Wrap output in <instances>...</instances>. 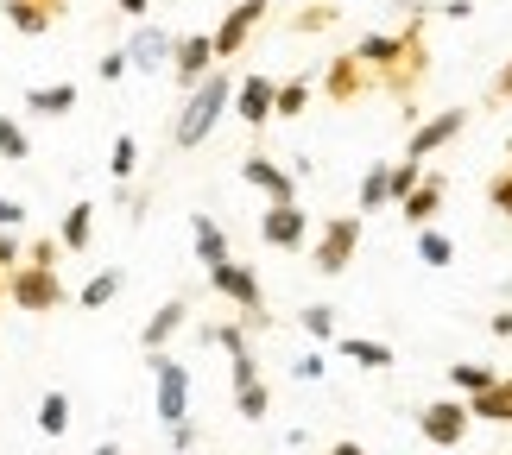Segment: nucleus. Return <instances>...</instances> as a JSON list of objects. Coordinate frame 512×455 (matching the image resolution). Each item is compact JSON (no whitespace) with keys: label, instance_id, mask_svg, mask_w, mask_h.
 <instances>
[{"label":"nucleus","instance_id":"f257e3e1","mask_svg":"<svg viewBox=\"0 0 512 455\" xmlns=\"http://www.w3.org/2000/svg\"><path fill=\"white\" fill-rule=\"evenodd\" d=\"M57 234L51 241H32L26 247V260H19L13 272H7V304L13 310H32V316H45V310H64V279H57Z\"/></svg>","mask_w":512,"mask_h":455},{"label":"nucleus","instance_id":"f03ea898","mask_svg":"<svg viewBox=\"0 0 512 455\" xmlns=\"http://www.w3.org/2000/svg\"><path fill=\"white\" fill-rule=\"evenodd\" d=\"M228 108H234V76H228V70H209L203 83L184 95V108H177L171 146H177V152H196L215 127H222V114H228Z\"/></svg>","mask_w":512,"mask_h":455},{"label":"nucleus","instance_id":"7ed1b4c3","mask_svg":"<svg viewBox=\"0 0 512 455\" xmlns=\"http://www.w3.org/2000/svg\"><path fill=\"white\" fill-rule=\"evenodd\" d=\"M209 291L241 310V316H247V329H266V285H260V272H253V266L222 260V266L209 272Z\"/></svg>","mask_w":512,"mask_h":455},{"label":"nucleus","instance_id":"20e7f679","mask_svg":"<svg viewBox=\"0 0 512 455\" xmlns=\"http://www.w3.org/2000/svg\"><path fill=\"white\" fill-rule=\"evenodd\" d=\"M361 234H367L361 215H336V222H323L317 241H310V272H323V279L348 272V260L361 253Z\"/></svg>","mask_w":512,"mask_h":455},{"label":"nucleus","instance_id":"39448f33","mask_svg":"<svg viewBox=\"0 0 512 455\" xmlns=\"http://www.w3.org/2000/svg\"><path fill=\"white\" fill-rule=\"evenodd\" d=\"M152 405H159L165 430L190 418V367L177 354H152Z\"/></svg>","mask_w":512,"mask_h":455},{"label":"nucleus","instance_id":"423d86ee","mask_svg":"<svg viewBox=\"0 0 512 455\" xmlns=\"http://www.w3.org/2000/svg\"><path fill=\"white\" fill-rule=\"evenodd\" d=\"M272 95H279V83H272L266 70H247L241 83H234V121H241L247 133H266V121H272Z\"/></svg>","mask_w":512,"mask_h":455},{"label":"nucleus","instance_id":"0eeeda50","mask_svg":"<svg viewBox=\"0 0 512 455\" xmlns=\"http://www.w3.org/2000/svg\"><path fill=\"white\" fill-rule=\"evenodd\" d=\"M209 70H215V38H209V32H177V45H171V76H177V89L190 95Z\"/></svg>","mask_w":512,"mask_h":455},{"label":"nucleus","instance_id":"6e6552de","mask_svg":"<svg viewBox=\"0 0 512 455\" xmlns=\"http://www.w3.org/2000/svg\"><path fill=\"white\" fill-rule=\"evenodd\" d=\"M266 7H272V0H234V7H228V19H222V26L209 32V38H215V64H228V57H241V45L253 38V26L266 19Z\"/></svg>","mask_w":512,"mask_h":455},{"label":"nucleus","instance_id":"1a4fd4ad","mask_svg":"<svg viewBox=\"0 0 512 455\" xmlns=\"http://www.w3.org/2000/svg\"><path fill=\"white\" fill-rule=\"evenodd\" d=\"M171 45L177 38L165 32V26H152V19H140L133 26V38H127V70H140V76H159V70H171Z\"/></svg>","mask_w":512,"mask_h":455},{"label":"nucleus","instance_id":"9d476101","mask_svg":"<svg viewBox=\"0 0 512 455\" xmlns=\"http://www.w3.org/2000/svg\"><path fill=\"white\" fill-rule=\"evenodd\" d=\"M260 241L266 247H285V253H304L310 247V215L298 203H272L260 215Z\"/></svg>","mask_w":512,"mask_h":455},{"label":"nucleus","instance_id":"9b49d317","mask_svg":"<svg viewBox=\"0 0 512 455\" xmlns=\"http://www.w3.org/2000/svg\"><path fill=\"white\" fill-rule=\"evenodd\" d=\"M468 405L462 399H437V405H424L418 411V430H424V443H437V449H456L462 437H468Z\"/></svg>","mask_w":512,"mask_h":455},{"label":"nucleus","instance_id":"f8f14e48","mask_svg":"<svg viewBox=\"0 0 512 455\" xmlns=\"http://www.w3.org/2000/svg\"><path fill=\"white\" fill-rule=\"evenodd\" d=\"M241 177L253 190H266V203H298V177H291L279 158H266V152H247L241 158Z\"/></svg>","mask_w":512,"mask_h":455},{"label":"nucleus","instance_id":"ddd939ff","mask_svg":"<svg viewBox=\"0 0 512 455\" xmlns=\"http://www.w3.org/2000/svg\"><path fill=\"white\" fill-rule=\"evenodd\" d=\"M468 127V108H443L437 114V121H424V127H411V140H405V158H411V165H424V158L430 152H437V146H449V140H456V133Z\"/></svg>","mask_w":512,"mask_h":455},{"label":"nucleus","instance_id":"4468645a","mask_svg":"<svg viewBox=\"0 0 512 455\" xmlns=\"http://www.w3.org/2000/svg\"><path fill=\"white\" fill-rule=\"evenodd\" d=\"M184 323H190V298H165L159 310L146 316V329H140V348H146V354H165V342H171V335L184 329Z\"/></svg>","mask_w":512,"mask_h":455},{"label":"nucleus","instance_id":"2eb2a0df","mask_svg":"<svg viewBox=\"0 0 512 455\" xmlns=\"http://www.w3.org/2000/svg\"><path fill=\"white\" fill-rule=\"evenodd\" d=\"M443 203H449V177H443V171H430L424 184L399 203V215H405L411 228H430V215H443Z\"/></svg>","mask_w":512,"mask_h":455},{"label":"nucleus","instance_id":"dca6fc26","mask_svg":"<svg viewBox=\"0 0 512 455\" xmlns=\"http://www.w3.org/2000/svg\"><path fill=\"white\" fill-rule=\"evenodd\" d=\"M190 247H196V266H203V272L234 260V253H228V228L215 222V215H190Z\"/></svg>","mask_w":512,"mask_h":455},{"label":"nucleus","instance_id":"f3484780","mask_svg":"<svg viewBox=\"0 0 512 455\" xmlns=\"http://www.w3.org/2000/svg\"><path fill=\"white\" fill-rule=\"evenodd\" d=\"M0 19H7L13 32H26V38H45L64 13H51V7H38V0H0Z\"/></svg>","mask_w":512,"mask_h":455},{"label":"nucleus","instance_id":"a211bd4d","mask_svg":"<svg viewBox=\"0 0 512 455\" xmlns=\"http://www.w3.org/2000/svg\"><path fill=\"white\" fill-rule=\"evenodd\" d=\"M89 241H95V203L83 196V203H70L64 222H57V247H64V253H83Z\"/></svg>","mask_w":512,"mask_h":455},{"label":"nucleus","instance_id":"6ab92c4d","mask_svg":"<svg viewBox=\"0 0 512 455\" xmlns=\"http://www.w3.org/2000/svg\"><path fill=\"white\" fill-rule=\"evenodd\" d=\"M475 424H512V373H500V386H487L481 399H462Z\"/></svg>","mask_w":512,"mask_h":455},{"label":"nucleus","instance_id":"aec40b11","mask_svg":"<svg viewBox=\"0 0 512 455\" xmlns=\"http://www.w3.org/2000/svg\"><path fill=\"white\" fill-rule=\"evenodd\" d=\"M336 354L354 367H373V373H392V361H399L386 342H367V335H336Z\"/></svg>","mask_w":512,"mask_h":455},{"label":"nucleus","instance_id":"412c9836","mask_svg":"<svg viewBox=\"0 0 512 455\" xmlns=\"http://www.w3.org/2000/svg\"><path fill=\"white\" fill-rule=\"evenodd\" d=\"M76 108V83H38L26 89V114H45V121H57V114Z\"/></svg>","mask_w":512,"mask_h":455},{"label":"nucleus","instance_id":"4be33fe9","mask_svg":"<svg viewBox=\"0 0 512 455\" xmlns=\"http://www.w3.org/2000/svg\"><path fill=\"white\" fill-rule=\"evenodd\" d=\"M121 291H127V272H121V266H102L83 291H76V304H83V310H108Z\"/></svg>","mask_w":512,"mask_h":455},{"label":"nucleus","instance_id":"5701e85b","mask_svg":"<svg viewBox=\"0 0 512 455\" xmlns=\"http://www.w3.org/2000/svg\"><path fill=\"white\" fill-rule=\"evenodd\" d=\"M38 437H70V392L64 386H51L45 399H38Z\"/></svg>","mask_w":512,"mask_h":455},{"label":"nucleus","instance_id":"b1692460","mask_svg":"<svg viewBox=\"0 0 512 455\" xmlns=\"http://www.w3.org/2000/svg\"><path fill=\"white\" fill-rule=\"evenodd\" d=\"M449 386H456L462 399H481L487 386H500V373H494V367H481V361H456V367H449Z\"/></svg>","mask_w":512,"mask_h":455},{"label":"nucleus","instance_id":"393cba45","mask_svg":"<svg viewBox=\"0 0 512 455\" xmlns=\"http://www.w3.org/2000/svg\"><path fill=\"white\" fill-rule=\"evenodd\" d=\"M304 108H310V76H291V83H279V95H272V121H298Z\"/></svg>","mask_w":512,"mask_h":455},{"label":"nucleus","instance_id":"a878e982","mask_svg":"<svg viewBox=\"0 0 512 455\" xmlns=\"http://www.w3.org/2000/svg\"><path fill=\"white\" fill-rule=\"evenodd\" d=\"M133 171H140V140H133V133H114V146H108V177H114V184H127Z\"/></svg>","mask_w":512,"mask_h":455},{"label":"nucleus","instance_id":"bb28decb","mask_svg":"<svg viewBox=\"0 0 512 455\" xmlns=\"http://www.w3.org/2000/svg\"><path fill=\"white\" fill-rule=\"evenodd\" d=\"M418 260H424V266H437V272H443V266H456V241H449L443 228H418Z\"/></svg>","mask_w":512,"mask_h":455},{"label":"nucleus","instance_id":"cd10ccee","mask_svg":"<svg viewBox=\"0 0 512 455\" xmlns=\"http://www.w3.org/2000/svg\"><path fill=\"white\" fill-rule=\"evenodd\" d=\"M323 89L336 95V102H354V95L367 89V83H361V64H354V57H342V64H329V76H323Z\"/></svg>","mask_w":512,"mask_h":455},{"label":"nucleus","instance_id":"c85d7f7f","mask_svg":"<svg viewBox=\"0 0 512 455\" xmlns=\"http://www.w3.org/2000/svg\"><path fill=\"white\" fill-rule=\"evenodd\" d=\"M424 177H430V165H411V158H399V165H386V196H392V203H405V196L418 190Z\"/></svg>","mask_w":512,"mask_h":455},{"label":"nucleus","instance_id":"c756f323","mask_svg":"<svg viewBox=\"0 0 512 455\" xmlns=\"http://www.w3.org/2000/svg\"><path fill=\"white\" fill-rule=\"evenodd\" d=\"M0 158H7V165H26L32 158V133L13 121V114H0Z\"/></svg>","mask_w":512,"mask_h":455},{"label":"nucleus","instance_id":"7c9ffc66","mask_svg":"<svg viewBox=\"0 0 512 455\" xmlns=\"http://www.w3.org/2000/svg\"><path fill=\"white\" fill-rule=\"evenodd\" d=\"M298 323H304V335H310V342H336V335H342V329H336L342 316L329 310V304H304V310H298Z\"/></svg>","mask_w":512,"mask_h":455},{"label":"nucleus","instance_id":"2f4dec72","mask_svg":"<svg viewBox=\"0 0 512 455\" xmlns=\"http://www.w3.org/2000/svg\"><path fill=\"white\" fill-rule=\"evenodd\" d=\"M203 342H209V348H222V354H234V361H241V354H253L247 323H215V329H203Z\"/></svg>","mask_w":512,"mask_h":455},{"label":"nucleus","instance_id":"473e14b6","mask_svg":"<svg viewBox=\"0 0 512 455\" xmlns=\"http://www.w3.org/2000/svg\"><path fill=\"white\" fill-rule=\"evenodd\" d=\"M234 411H241L247 424H260L266 411H272V392H266V380H253V386H234Z\"/></svg>","mask_w":512,"mask_h":455},{"label":"nucleus","instance_id":"72a5a7b5","mask_svg":"<svg viewBox=\"0 0 512 455\" xmlns=\"http://www.w3.org/2000/svg\"><path fill=\"white\" fill-rule=\"evenodd\" d=\"M386 203H392V196H386V165H373V171L361 177V209H354V215L367 222V215H380Z\"/></svg>","mask_w":512,"mask_h":455},{"label":"nucleus","instance_id":"f704fd0d","mask_svg":"<svg viewBox=\"0 0 512 455\" xmlns=\"http://www.w3.org/2000/svg\"><path fill=\"white\" fill-rule=\"evenodd\" d=\"M487 203H494L506 222H512V171H494V177H487Z\"/></svg>","mask_w":512,"mask_h":455},{"label":"nucleus","instance_id":"c9c22d12","mask_svg":"<svg viewBox=\"0 0 512 455\" xmlns=\"http://www.w3.org/2000/svg\"><path fill=\"white\" fill-rule=\"evenodd\" d=\"M26 222H32V209H26V203H13V196H0V234H19Z\"/></svg>","mask_w":512,"mask_h":455},{"label":"nucleus","instance_id":"e433bc0d","mask_svg":"<svg viewBox=\"0 0 512 455\" xmlns=\"http://www.w3.org/2000/svg\"><path fill=\"white\" fill-rule=\"evenodd\" d=\"M95 76H102V83H121V76H127V51L114 45V51L102 57V64H95Z\"/></svg>","mask_w":512,"mask_h":455},{"label":"nucleus","instance_id":"4c0bfd02","mask_svg":"<svg viewBox=\"0 0 512 455\" xmlns=\"http://www.w3.org/2000/svg\"><path fill=\"white\" fill-rule=\"evenodd\" d=\"M171 449H177V455H196V424H190V418L171 424Z\"/></svg>","mask_w":512,"mask_h":455},{"label":"nucleus","instance_id":"58836bf2","mask_svg":"<svg viewBox=\"0 0 512 455\" xmlns=\"http://www.w3.org/2000/svg\"><path fill=\"white\" fill-rule=\"evenodd\" d=\"M26 253H19V234H0V272H13Z\"/></svg>","mask_w":512,"mask_h":455},{"label":"nucleus","instance_id":"ea45409f","mask_svg":"<svg viewBox=\"0 0 512 455\" xmlns=\"http://www.w3.org/2000/svg\"><path fill=\"white\" fill-rule=\"evenodd\" d=\"M291 373H298V380H304V386H317V380H323V354H304V361H298V367H291Z\"/></svg>","mask_w":512,"mask_h":455},{"label":"nucleus","instance_id":"a19ab883","mask_svg":"<svg viewBox=\"0 0 512 455\" xmlns=\"http://www.w3.org/2000/svg\"><path fill=\"white\" fill-rule=\"evenodd\" d=\"M494 102H512V57H506L500 76H494Z\"/></svg>","mask_w":512,"mask_h":455},{"label":"nucleus","instance_id":"79ce46f5","mask_svg":"<svg viewBox=\"0 0 512 455\" xmlns=\"http://www.w3.org/2000/svg\"><path fill=\"white\" fill-rule=\"evenodd\" d=\"M114 7H121L127 19H146V13H152V0H114Z\"/></svg>","mask_w":512,"mask_h":455},{"label":"nucleus","instance_id":"37998d69","mask_svg":"<svg viewBox=\"0 0 512 455\" xmlns=\"http://www.w3.org/2000/svg\"><path fill=\"white\" fill-rule=\"evenodd\" d=\"M487 329H494L500 342H512V310H500V316H494V323H487Z\"/></svg>","mask_w":512,"mask_h":455},{"label":"nucleus","instance_id":"c03bdc74","mask_svg":"<svg viewBox=\"0 0 512 455\" xmlns=\"http://www.w3.org/2000/svg\"><path fill=\"white\" fill-rule=\"evenodd\" d=\"M329 455H367V449H361V443H354V437H342V443H336V449H329Z\"/></svg>","mask_w":512,"mask_h":455},{"label":"nucleus","instance_id":"a18cd8bd","mask_svg":"<svg viewBox=\"0 0 512 455\" xmlns=\"http://www.w3.org/2000/svg\"><path fill=\"white\" fill-rule=\"evenodd\" d=\"M89 455H121V443H114V437H108V443H95Z\"/></svg>","mask_w":512,"mask_h":455},{"label":"nucleus","instance_id":"49530a36","mask_svg":"<svg viewBox=\"0 0 512 455\" xmlns=\"http://www.w3.org/2000/svg\"><path fill=\"white\" fill-rule=\"evenodd\" d=\"M0 310H7V272H0Z\"/></svg>","mask_w":512,"mask_h":455},{"label":"nucleus","instance_id":"de8ad7c7","mask_svg":"<svg viewBox=\"0 0 512 455\" xmlns=\"http://www.w3.org/2000/svg\"><path fill=\"white\" fill-rule=\"evenodd\" d=\"M38 7H51V13H64V0H38Z\"/></svg>","mask_w":512,"mask_h":455},{"label":"nucleus","instance_id":"09e8293b","mask_svg":"<svg viewBox=\"0 0 512 455\" xmlns=\"http://www.w3.org/2000/svg\"><path fill=\"white\" fill-rule=\"evenodd\" d=\"M0 32H7V19H0Z\"/></svg>","mask_w":512,"mask_h":455},{"label":"nucleus","instance_id":"8fccbe9b","mask_svg":"<svg viewBox=\"0 0 512 455\" xmlns=\"http://www.w3.org/2000/svg\"><path fill=\"white\" fill-rule=\"evenodd\" d=\"M228 7H234V0H228Z\"/></svg>","mask_w":512,"mask_h":455}]
</instances>
